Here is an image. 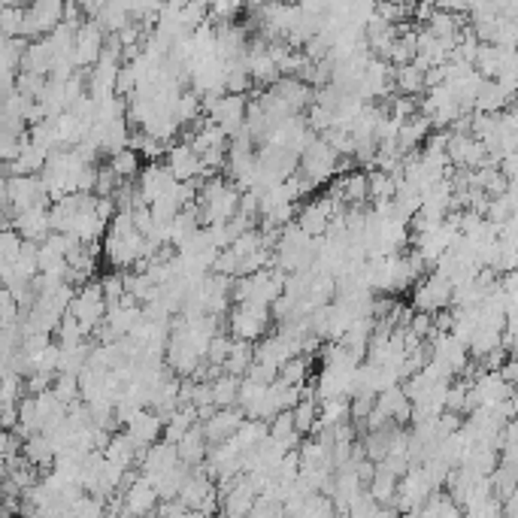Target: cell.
<instances>
[{"label": "cell", "instance_id": "cell-15", "mask_svg": "<svg viewBox=\"0 0 518 518\" xmlns=\"http://www.w3.org/2000/svg\"><path fill=\"white\" fill-rule=\"evenodd\" d=\"M240 385L243 379L227 376V373L212 382V403H216V410H234V406H240Z\"/></svg>", "mask_w": 518, "mask_h": 518}, {"label": "cell", "instance_id": "cell-23", "mask_svg": "<svg viewBox=\"0 0 518 518\" xmlns=\"http://www.w3.org/2000/svg\"><path fill=\"white\" fill-rule=\"evenodd\" d=\"M401 515H403V513H401L397 506H379L373 518H401Z\"/></svg>", "mask_w": 518, "mask_h": 518}, {"label": "cell", "instance_id": "cell-18", "mask_svg": "<svg viewBox=\"0 0 518 518\" xmlns=\"http://www.w3.org/2000/svg\"><path fill=\"white\" fill-rule=\"evenodd\" d=\"M367 182H370V200L373 203H392L397 198V180L385 170H376L373 167L367 173Z\"/></svg>", "mask_w": 518, "mask_h": 518}, {"label": "cell", "instance_id": "cell-14", "mask_svg": "<svg viewBox=\"0 0 518 518\" xmlns=\"http://www.w3.org/2000/svg\"><path fill=\"white\" fill-rule=\"evenodd\" d=\"M394 88L401 97H415L428 88L424 82V70L419 64H406V67H394Z\"/></svg>", "mask_w": 518, "mask_h": 518}, {"label": "cell", "instance_id": "cell-8", "mask_svg": "<svg viewBox=\"0 0 518 518\" xmlns=\"http://www.w3.org/2000/svg\"><path fill=\"white\" fill-rule=\"evenodd\" d=\"M164 428H167V421L161 419L155 410H143L125 424V434L137 443L140 452H146V449H152L164 439Z\"/></svg>", "mask_w": 518, "mask_h": 518}, {"label": "cell", "instance_id": "cell-13", "mask_svg": "<svg viewBox=\"0 0 518 518\" xmlns=\"http://www.w3.org/2000/svg\"><path fill=\"white\" fill-rule=\"evenodd\" d=\"M140 449L137 443H134L131 437L125 434V430H118V434L109 437V443L104 449V458L109 464H116V467H122V470H131L134 464H140Z\"/></svg>", "mask_w": 518, "mask_h": 518}, {"label": "cell", "instance_id": "cell-3", "mask_svg": "<svg viewBox=\"0 0 518 518\" xmlns=\"http://www.w3.org/2000/svg\"><path fill=\"white\" fill-rule=\"evenodd\" d=\"M273 321L270 307H254V303H234L231 316H227V334L240 343H254V339H264L267 328Z\"/></svg>", "mask_w": 518, "mask_h": 518}, {"label": "cell", "instance_id": "cell-7", "mask_svg": "<svg viewBox=\"0 0 518 518\" xmlns=\"http://www.w3.org/2000/svg\"><path fill=\"white\" fill-rule=\"evenodd\" d=\"M122 504L134 518H146V515H155V509L161 504V495L146 476H134L131 482H127V488L122 491Z\"/></svg>", "mask_w": 518, "mask_h": 518}, {"label": "cell", "instance_id": "cell-1", "mask_svg": "<svg viewBox=\"0 0 518 518\" xmlns=\"http://www.w3.org/2000/svg\"><path fill=\"white\" fill-rule=\"evenodd\" d=\"M67 316H73L79 325L85 328V334H97L100 328H104V321L109 316V303H106V294H104V285H100V279L95 282L82 285L79 291H76L73 303H70V312Z\"/></svg>", "mask_w": 518, "mask_h": 518}, {"label": "cell", "instance_id": "cell-4", "mask_svg": "<svg viewBox=\"0 0 518 518\" xmlns=\"http://www.w3.org/2000/svg\"><path fill=\"white\" fill-rule=\"evenodd\" d=\"M455 301V285L452 279H446L443 273H428L419 285L412 288V307L415 312H424V316H437V312H446Z\"/></svg>", "mask_w": 518, "mask_h": 518}, {"label": "cell", "instance_id": "cell-5", "mask_svg": "<svg viewBox=\"0 0 518 518\" xmlns=\"http://www.w3.org/2000/svg\"><path fill=\"white\" fill-rule=\"evenodd\" d=\"M104 49H106L104 28H100V22L88 19L76 31V67H79L82 73L95 70L100 58H104Z\"/></svg>", "mask_w": 518, "mask_h": 518}, {"label": "cell", "instance_id": "cell-11", "mask_svg": "<svg viewBox=\"0 0 518 518\" xmlns=\"http://www.w3.org/2000/svg\"><path fill=\"white\" fill-rule=\"evenodd\" d=\"M245 424V412L240 406H234V410H218L212 419L203 421V434H207L209 446H222L227 439L236 437V430H240Z\"/></svg>", "mask_w": 518, "mask_h": 518}, {"label": "cell", "instance_id": "cell-16", "mask_svg": "<svg viewBox=\"0 0 518 518\" xmlns=\"http://www.w3.org/2000/svg\"><path fill=\"white\" fill-rule=\"evenodd\" d=\"M397 486H401V479H397L394 473H388V470H382V467H376V476H373L367 491H370L373 500H376L379 506H394Z\"/></svg>", "mask_w": 518, "mask_h": 518}, {"label": "cell", "instance_id": "cell-22", "mask_svg": "<svg viewBox=\"0 0 518 518\" xmlns=\"http://www.w3.org/2000/svg\"><path fill=\"white\" fill-rule=\"evenodd\" d=\"M307 376H310V358H307V355H301V358L288 361L285 367L279 370V379L288 382V385H297V388L307 385Z\"/></svg>", "mask_w": 518, "mask_h": 518}, {"label": "cell", "instance_id": "cell-2", "mask_svg": "<svg viewBox=\"0 0 518 518\" xmlns=\"http://www.w3.org/2000/svg\"><path fill=\"white\" fill-rule=\"evenodd\" d=\"M337 167H339V155L337 149L330 146L325 137H312V143L307 146V152L301 155V170L297 173L307 180L312 189H319V185H325L328 180H334L337 176Z\"/></svg>", "mask_w": 518, "mask_h": 518}, {"label": "cell", "instance_id": "cell-6", "mask_svg": "<svg viewBox=\"0 0 518 518\" xmlns=\"http://www.w3.org/2000/svg\"><path fill=\"white\" fill-rule=\"evenodd\" d=\"M182 182H176V176L170 173V167L164 164V161H155V164H146L137 180V189H140V198L146 207H152L155 200L167 198V194L180 191Z\"/></svg>", "mask_w": 518, "mask_h": 518}, {"label": "cell", "instance_id": "cell-21", "mask_svg": "<svg viewBox=\"0 0 518 518\" xmlns=\"http://www.w3.org/2000/svg\"><path fill=\"white\" fill-rule=\"evenodd\" d=\"M22 249H24L22 234L15 227H4V234H0V264H15Z\"/></svg>", "mask_w": 518, "mask_h": 518}, {"label": "cell", "instance_id": "cell-10", "mask_svg": "<svg viewBox=\"0 0 518 518\" xmlns=\"http://www.w3.org/2000/svg\"><path fill=\"white\" fill-rule=\"evenodd\" d=\"M49 209H52V203H46V207H33L28 212H22V216H15L13 227L22 234L24 243H33V245H42L52 236V218H49Z\"/></svg>", "mask_w": 518, "mask_h": 518}, {"label": "cell", "instance_id": "cell-17", "mask_svg": "<svg viewBox=\"0 0 518 518\" xmlns=\"http://www.w3.org/2000/svg\"><path fill=\"white\" fill-rule=\"evenodd\" d=\"M252 367H254V343H240V339H234V349H231V358L225 364V373L227 376L245 379V373Z\"/></svg>", "mask_w": 518, "mask_h": 518}, {"label": "cell", "instance_id": "cell-19", "mask_svg": "<svg viewBox=\"0 0 518 518\" xmlns=\"http://www.w3.org/2000/svg\"><path fill=\"white\" fill-rule=\"evenodd\" d=\"M109 167L116 170V176H118V180H122V182L140 180V173H143L140 152H137V149H125V152H118V155L109 158Z\"/></svg>", "mask_w": 518, "mask_h": 518}, {"label": "cell", "instance_id": "cell-9", "mask_svg": "<svg viewBox=\"0 0 518 518\" xmlns=\"http://www.w3.org/2000/svg\"><path fill=\"white\" fill-rule=\"evenodd\" d=\"M164 164L170 167V173L176 176V182H198L203 176V158L189 143H173V146L167 149Z\"/></svg>", "mask_w": 518, "mask_h": 518}, {"label": "cell", "instance_id": "cell-12", "mask_svg": "<svg viewBox=\"0 0 518 518\" xmlns=\"http://www.w3.org/2000/svg\"><path fill=\"white\" fill-rule=\"evenodd\" d=\"M176 452H180V461L189 467V470H198V467H203V461H207L209 452H212L209 439H207V434H203V424L191 428L189 434L176 443Z\"/></svg>", "mask_w": 518, "mask_h": 518}, {"label": "cell", "instance_id": "cell-20", "mask_svg": "<svg viewBox=\"0 0 518 518\" xmlns=\"http://www.w3.org/2000/svg\"><path fill=\"white\" fill-rule=\"evenodd\" d=\"M252 73H249V64H245V58L243 61H231L225 67V91L227 95H243L245 97V91L252 88Z\"/></svg>", "mask_w": 518, "mask_h": 518}]
</instances>
